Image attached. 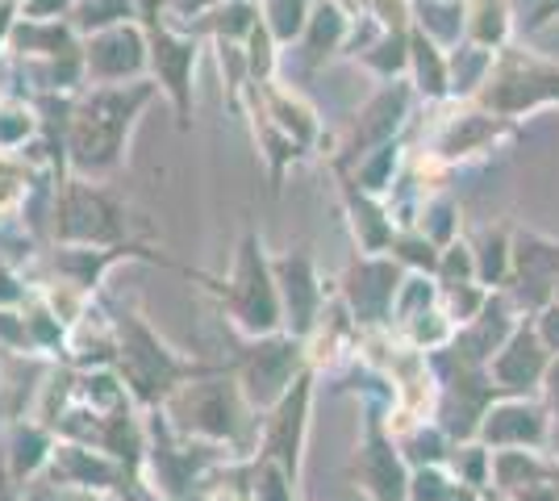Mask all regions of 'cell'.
<instances>
[{
  "mask_svg": "<svg viewBox=\"0 0 559 501\" xmlns=\"http://www.w3.org/2000/svg\"><path fill=\"white\" fill-rule=\"evenodd\" d=\"M121 372H126V381H130V389L139 393L142 402H155L176 384L180 363L155 343V334L130 318L121 326Z\"/></svg>",
  "mask_w": 559,
  "mask_h": 501,
  "instance_id": "6da1fadb",
  "label": "cell"
},
{
  "mask_svg": "<svg viewBox=\"0 0 559 501\" xmlns=\"http://www.w3.org/2000/svg\"><path fill=\"white\" fill-rule=\"evenodd\" d=\"M176 418L185 430L230 439L242 427V406H238V393L230 384H192L188 393L176 397Z\"/></svg>",
  "mask_w": 559,
  "mask_h": 501,
  "instance_id": "7a4b0ae2",
  "label": "cell"
},
{
  "mask_svg": "<svg viewBox=\"0 0 559 501\" xmlns=\"http://www.w3.org/2000/svg\"><path fill=\"white\" fill-rule=\"evenodd\" d=\"M230 310L238 313V322L247 331H272L280 322L276 288L267 285V272H263V263H259L251 242H247L242 263H238V285L230 293Z\"/></svg>",
  "mask_w": 559,
  "mask_h": 501,
  "instance_id": "3957f363",
  "label": "cell"
},
{
  "mask_svg": "<svg viewBox=\"0 0 559 501\" xmlns=\"http://www.w3.org/2000/svg\"><path fill=\"white\" fill-rule=\"evenodd\" d=\"M293 363H297V347L293 343H267V347H259L255 363H251V372H247V389H251V397L255 402H272L280 389L288 384L293 377Z\"/></svg>",
  "mask_w": 559,
  "mask_h": 501,
  "instance_id": "277c9868",
  "label": "cell"
},
{
  "mask_svg": "<svg viewBox=\"0 0 559 501\" xmlns=\"http://www.w3.org/2000/svg\"><path fill=\"white\" fill-rule=\"evenodd\" d=\"M305 402H309V381H297V389L284 397L276 422H272V439H267V452L280 455L288 473H297V448H301Z\"/></svg>",
  "mask_w": 559,
  "mask_h": 501,
  "instance_id": "5b68a950",
  "label": "cell"
},
{
  "mask_svg": "<svg viewBox=\"0 0 559 501\" xmlns=\"http://www.w3.org/2000/svg\"><path fill=\"white\" fill-rule=\"evenodd\" d=\"M364 480L380 501H401V464H396L393 448L380 439V430L372 427V439L364 448Z\"/></svg>",
  "mask_w": 559,
  "mask_h": 501,
  "instance_id": "8992f818",
  "label": "cell"
},
{
  "mask_svg": "<svg viewBox=\"0 0 559 501\" xmlns=\"http://www.w3.org/2000/svg\"><path fill=\"white\" fill-rule=\"evenodd\" d=\"M313 301H318V288H313V272L305 260H288L284 263V306H288V322L297 331H309L313 322Z\"/></svg>",
  "mask_w": 559,
  "mask_h": 501,
  "instance_id": "52a82bcc",
  "label": "cell"
},
{
  "mask_svg": "<svg viewBox=\"0 0 559 501\" xmlns=\"http://www.w3.org/2000/svg\"><path fill=\"white\" fill-rule=\"evenodd\" d=\"M538 368H543V351H538L535 334L518 331V338L510 343V351L497 359V377L506 381V389H518V384L535 381Z\"/></svg>",
  "mask_w": 559,
  "mask_h": 501,
  "instance_id": "ba28073f",
  "label": "cell"
},
{
  "mask_svg": "<svg viewBox=\"0 0 559 501\" xmlns=\"http://www.w3.org/2000/svg\"><path fill=\"white\" fill-rule=\"evenodd\" d=\"M359 276L368 281V285H350V301H355V310L364 313H380L389 301H393V267H384V263H368V267H359Z\"/></svg>",
  "mask_w": 559,
  "mask_h": 501,
  "instance_id": "9c48e42d",
  "label": "cell"
},
{
  "mask_svg": "<svg viewBox=\"0 0 559 501\" xmlns=\"http://www.w3.org/2000/svg\"><path fill=\"white\" fill-rule=\"evenodd\" d=\"M489 439H522V443L531 439V443H538V439H543V427H538V418L531 414V409L513 406V409L492 414Z\"/></svg>",
  "mask_w": 559,
  "mask_h": 501,
  "instance_id": "30bf717a",
  "label": "cell"
},
{
  "mask_svg": "<svg viewBox=\"0 0 559 501\" xmlns=\"http://www.w3.org/2000/svg\"><path fill=\"white\" fill-rule=\"evenodd\" d=\"M414 498H418V501H439V498H447L443 477H435V473H421V477H418V489H414Z\"/></svg>",
  "mask_w": 559,
  "mask_h": 501,
  "instance_id": "8fae6325",
  "label": "cell"
},
{
  "mask_svg": "<svg viewBox=\"0 0 559 501\" xmlns=\"http://www.w3.org/2000/svg\"><path fill=\"white\" fill-rule=\"evenodd\" d=\"M259 498L263 501H288V489H284V480H280V473H263V485H259Z\"/></svg>",
  "mask_w": 559,
  "mask_h": 501,
  "instance_id": "7c38bea8",
  "label": "cell"
},
{
  "mask_svg": "<svg viewBox=\"0 0 559 501\" xmlns=\"http://www.w3.org/2000/svg\"><path fill=\"white\" fill-rule=\"evenodd\" d=\"M543 334H547L551 347H559V310H551L547 318H543Z\"/></svg>",
  "mask_w": 559,
  "mask_h": 501,
  "instance_id": "4fadbf2b",
  "label": "cell"
},
{
  "mask_svg": "<svg viewBox=\"0 0 559 501\" xmlns=\"http://www.w3.org/2000/svg\"><path fill=\"white\" fill-rule=\"evenodd\" d=\"M13 297H17V285H13V281L0 272V301H13Z\"/></svg>",
  "mask_w": 559,
  "mask_h": 501,
  "instance_id": "5bb4252c",
  "label": "cell"
},
{
  "mask_svg": "<svg viewBox=\"0 0 559 501\" xmlns=\"http://www.w3.org/2000/svg\"><path fill=\"white\" fill-rule=\"evenodd\" d=\"M551 402H556V409H559V368L551 372Z\"/></svg>",
  "mask_w": 559,
  "mask_h": 501,
  "instance_id": "9a60e30c",
  "label": "cell"
},
{
  "mask_svg": "<svg viewBox=\"0 0 559 501\" xmlns=\"http://www.w3.org/2000/svg\"><path fill=\"white\" fill-rule=\"evenodd\" d=\"M451 501H472V498H467V493H460V498H451Z\"/></svg>",
  "mask_w": 559,
  "mask_h": 501,
  "instance_id": "2e32d148",
  "label": "cell"
}]
</instances>
